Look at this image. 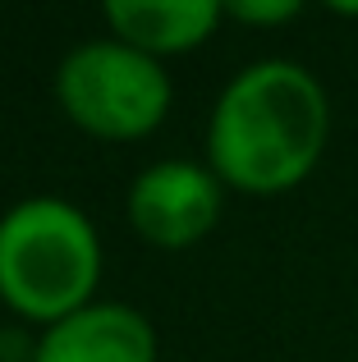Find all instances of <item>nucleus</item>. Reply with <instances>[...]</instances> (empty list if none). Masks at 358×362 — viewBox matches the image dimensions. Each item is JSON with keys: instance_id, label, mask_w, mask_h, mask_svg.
Masks as SVG:
<instances>
[{"instance_id": "7ed1b4c3", "label": "nucleus", "mask_w": 358, "mask_h": 362, "mask_svg": "<svg viewBox=\"0 0 358 362\" xmlns=\"http://www.w3.org/2000/svg\"><path fill=\"white\" fill-rule=\"evenodd\" d=\"M55 101L64 119L101 142H138L156 133L175 106V83L161 60L115 42H79L55 69Z\"/></svg>"}, {"instance_id": "0eeeda50", "label": "nucleus", "mask_w": 358, "mask_h": 362, "mask_svg": "<svg viewBox=\"0 0 358 362\" xmlns=\"http://www.w3.org/2000/svg\"><path fill=\"white\" fill-rule=\"evenodd\" d=\"M299 14H304L299 0H234V5H225V18L253 23V28H276V23L299 18Z\"/></svg>"}, {"instance_id": "423d86ee", "label": "nucleus", "mask_w": 358, "mask_h": 362, "mask_svg": "<svg viewBox=\"0 0 358 362\" xmlns=\"http://www.w3.org/2000/svg\"><path fill=\"white\" fill-rule=\"evenodd\" d=\"M101 18H106V37L152 60H166V55L202 46L221 28L225 5L216 0H106Z\"/></svg>"}, {"instance_id": "39448f33", "label": "nucleus", "mask_w": 358, "mask_h": 362, "mask_svg": "<svg viewBox=\"0 0 358 362\" xmlns=\"http://www.w3.org/2000/svg\"><path fill=\"white\" fill-rule=\"evenodd\" d=\"M156 326L138 308L97 298L83 312L37 330L33 362H156Z\"/></svg>"}, {"instance_id": "f03ea898", "label": "nucleus", "mask_w": 358, "mask_h": 362, "mask_svg": "<svg viewBox=\"0 0 358 362\" xmlns=\"http://www.w3.org/2000/svg\"><path fill=\"white\" fill-rule=\"evenodd\" d=\"M106 247L69 197H23L0 216V303L23 326L55 321L97 303Z\"/></svg>"}, {"instance_id": "6e6552de", "label": "nucleus", "mask_w": 358, "mask_h": 362, "mask_svg": "<svg viewBox=\"0 0 358 362\" xmlns=\"http://www.w3.org/2000/svg\"><path fill=\"white\" fill-rule=\"evenodd\" d=\"M37 354V335L33 330H23V326H14V330H0V362H33Z\"/></svg>"}, {"instance_id": "20e7f679", "label": "nucleus", "mask_w": 358, "mask_h": 362, "mask_svg": "<svg viewBox=\"0 0 358 362\" xmlns=\"http://www.w3.org/2000/svg\"><path fill=\"white\" fill-rule=\"evenodd\" d=\"M125 211L143 243L161 252H184L216 230L225 211V184L207 160L166 156L134 175Z\"/></svg>"}, {"instance_id": "1a4fd4ad", "label": "nucleus", "mask_w": 358, "mask_h": 362, "mask_svg": "<svg viewBox=\"0 0 358 362\" xmlns=\"http://www.w3.org/2000/svg\"><path fill=\"white\" fill-rule=\"evenodd\" d=\"M335 14H358V5H335Z\"/></svg>"}, {"instance_id": "f257e3e1", "label": "nucleus", "mask_w": 358, "mask_h": 362, "mask_svg": "<svg viewBox=\"0 0 358 362\" xmlns=\"http://www.w3.org/2000/svg\"><path fill=\"white\" fill-rule=\"evenodd\" d=\"M331 138V101L308 64L267 55L221 88L207 119V165L230 193L280 197L317 170Z\"/></svg>"}]
</instances>
